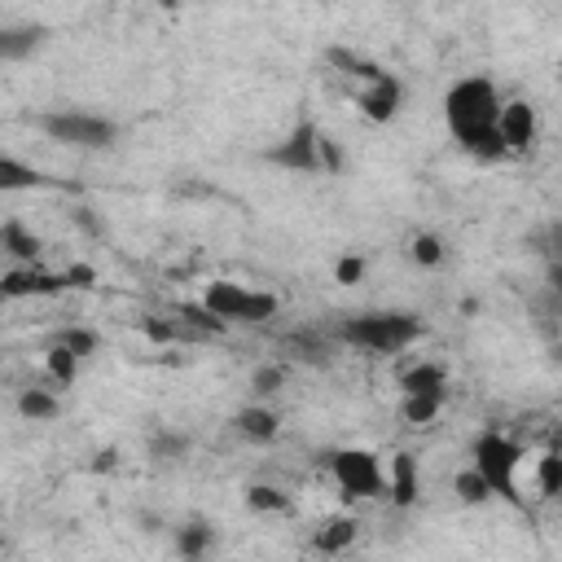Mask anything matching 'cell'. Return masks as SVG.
<instances>
[{
	"label": "cell",
	"mask_w": 562,
	"mask_h": 562,
	"mask_svg": "<svg viewBox=\"0 0 562 562\" xmlns=\"http://www.w3.org/2000/svg\"><path fill=\"white\" fill-rule=\"evenodd\" d=\"M501 136H505L509 154L531 149V145H536V136H540L536 105H531V101H505V110H501Z\"/></svg>",
	"instance_id": "30bf717a"
},
{
	"label": "cell",
	"mask_w": 562,
	"mask_h": 562,
	"mask_svg": "<svg viewBox=\"0 0 562 562\" xmlns=\"http://www.w3.org/2000/svg\"><path fill=\"white\" fill-rule=\"evenodd\" d=\"M35 127H40L48 140L70 145V149H110V145L119 140V123H114V119L92 114V110H75V105L35 114Z\"/></svg>",
	"instance_id": "5b68a950"
},
{
	"label": "cell",
	"mask_w": 562,
	"mask_h": 562,
	"mask_svg": "<svg viewBox=\"0 0 562 562\" xmlns=\"http://www.w3.org/2000/svg\"><path fill=\"white\" fill-rule=\"evenodd\" d=\"M44 373H48L57 386H70L75 373H79V356H75L70 347H61V342H48V351H44Z\"/></svg>",
	"instance_id": "ac0fdd59"
},
{
	"label": "cell",
	"mask_w": 562,
	"mask_h": 562,
	"mask_svg": "<svg viewBox=\"0 0 562 562\" xmlns=\"http://www.w3.org/2000/svg\"><path fill=\"white\" fill-rule=\"evenodd\" d=\"M40 184H48V180L31 162H22L13 154L0 158V193H22V189H40Z\"/></svg>",
	"instance_id": "5bb4252c"
},
{
	"label": "cell",
	"mask_w": 562,
	"mask_h": 562,
	"mask_svg": "<svg viewBox=\"0 0 562 562\" xmlns=\"http://www.w3.org/2000/svg\"><path fill=\"white\" fill-rule=\"evenodd\" d=\"M549 290L562 299V259H553V263H549Z\"/></svg>",
	"instance_id": "4dcf8cb0"
},
{
	"label": "cell",
	"mask_w": 562,
	"mask_h": 562,
	"mask_svg": "<svg viewBox=\"0 0 562 562\" xmlns=\"http://www.w3.org/2000/svg\"><path fill=\"white\" fill-rule=\"evenodd\" d=\"M422 334H426L422 316L395 312V307L391 312H356V316H342L338 329H334V338L342 347H356L364 356H400L413 342H422Z\"/></svg>",
	"instance_id": "7a4b0ae2"
},
{
	"label": "cell",
	"mask_w": 562,
	"mask_h": 562,
	"mask_svg": "<svg viewBox=\"0 0 562 562\" xmlns=\"http://www.w3.org/2000/svg\"><path fill=\"white\" fill-rule=\"evenodd\" d=\"M356 277H360V259H342V263H338V281H347V285H351Z\"/></svg>",
	"instance_id": "f1b7e54d"
},
{
	"label": "cell",
	"mask_w": 562,
	"mask_h": 562,
	"mask_svg": "<svg viewBox=\"0 0 562 562\" xmlns=\"http://www.w3.org/2000/svg\"><path fill=\"white\" fill-rule=\"evenodd\" d=\"M202 303L211 307V316L220 325H263L281 307V299L272 290H259V285H246V281H228V277L211 281L202 290Z\"/></svg>",
	"instance_id": "277c9868"
},
{
	"label": "cell",
	"mask_w": 562,
	"mask_h": 562,
	"mask_svg": "<svg viewBox=\"0 0 562 562\" xmlns=\"http://www.w3.org/2000/svg\"><path fill=\"white\" fill-rule=\"evenodd\" d=\"M400 386H404V395H443L448 373H443V364L422 360V364H413V369L400 373Z\"/></svg>",
	"instance_id": "7c38bea8"
},
{
	"label": "cell",
	"mask_w": 562,
	"mask_h": 562,
	"mask_svg": "<svg viewBox=\"0 0 562 562\" xmlns=\"http://www.w3.org/2000/svg\"><path fill=\"white\" fill-rule=\"evenodd\" d=\"M246 505L255 514H281V509H290V496L281 487H250L246 492Z\"/></svg>",
	"instance_id": "603a6c76"
},
{
	"label": "cell",
	"mask_w": 562,
	"mask_h": 562,
	"mask_svg": "<svg viewBox=\"0 0 562 562\" xmlns=\"http://www.w3.org/2000/svg\"><path fill=\"white\" fill-rule=\"evenodd\" d=\"M536 487H540V496H549V501L562 496V452H544V457L536 461Z\"/></svg>",
	"instance_id": "ffe728a7"
},
{
	"label": "cell",
	"mask_w": 562,
	"mask_h": 562,
	"mask_svg": "<svg viewBox=\"0 0 562 562\" xmlns=\"http://www.w3.org/2000/svg\"><path fill=\"white\" fill-rule=\"evenodd\" d=\"M0 246H4L9 263H40V237L22 220H4L0 224Z\"/></svg>",
	"instance_id": "8fae6325"
},
{
	"label": "cell",
	"mask_w": 562,
	"mask_h": 562,
	"mask_svg": "<svg viewBox=\"0 0 562 562\" xmlns=\"http://www.w3.org/2000/svg\"><path fill=\"white\" fill-rule=\"evenodd\" d=\"M501 110H505V97L487 75H465L443 92L448 136L479 162H501L509 154L501 136Z\"/></svg>",
	"instance_id": "6da1fadb"
},
{
	"label": "cell",
	"mask_w": 562,
	"mask_h": 562,
	"mask_svg": "<svg viewBox=\"0 0 562 562\" xmlns=\"http://www.w3.org/2000/svg\"><path fill=\"white\" fill-rule=\"evenodd\" d=\"M0 290L9 303H18V299H44V294L70 290V281L66 272H48L44 263H9L0 277Z\"/></svg>",
	"instance_id": "52a82bcc"
},
{
	"label": "cell",
	"mask_w": 562,
	"mask_h": 562,
	"mask_svg": "<svg viewBox=\"0 0 562 562\" xmlns=\"http://www.w3.org/2000/svg\"><path fill=\"white\" fill-rule=\"evenodd\" d=\"M351 540H356V518H347V514L325 518V522L316 527V536H312V544H316L321 553H338V549H347Z\"/></svg>",
	"instance_id": "9a60e30c"
},
{
	"label": "cell",
	"mask_w": 562,
	"mask_h": 562,
	"mask_svg": "<svg viewBox=\"0 0 562 562\" xmlns=\"http://www.w3.org/2000/svg\"><path fill=\"white\" fill-rule=\"evenodd\" d=\"M329 474H334V483H338V492L347 501H378V496L391 492L386 465L369 448H338V452H329Z\"/></svg>",
	"instance_id": "8992f818"
},
{
	"label": "cell",
	"mask_w": 562,
	"mask_h": 562,
	"mask_svg": "<svg viewBox=\"0 0 562 562\" xmlns=\"http://www.w3.org/2000/svg\"><path fill=\"white\" fill-rule=\"evenodd\" d=\"M233 426H237V435H246L250 443H268V439L277 435V413L263 408V404H246V408L233 417Z\"/></svg>",
	"instance_id": "4fadbf2b"
},
{
	"label": "cell",
	"mask_w": 562,
	"mask_h": 562,
	"mask_svg": "<svg viewBox=\"0 0 562 562\" xmlns=\"http://www.w3.org/2000/svg\"><path fill=\"white\" fill-rule=\"evenodd\" d=\"M321 149H325V136L316 132V123H299L268 158L290 171H321Z\"/></svg>",
	"instance_id": "9c48e42d"
},
{
	"label": "cell",
	"mask_w": 562,
	"mask_h": 562,
	"mask_svg": "<svg viewBox=\"0 0 562 562\" xmlns=\"http://www.w3.org/2000/svg\"><path fill=\"white\" fill-rule=\"evenodd\" d=\"M53 342H61V347H70L79 360H88L97 347H101V338H97V329H83V325H70V329H61Z\"/></svg>",
	"instance_id": "7402d4cb"
},
{
	"label": "cell",
	"mask_w": 562,
	"mask_h": 562,
	"mask_svg": "<svg viewBox=\"0 0 562 562\" xmlns=\"http://www.w3.org/2000/svg\"><path fill=\"white\" fill-rule=\"evenodd\" d=\"M386 479H391V492H386V496H391L395 505H408V501L417 496V479H413V457H408V452H400V457L386 465Z\"/></svg>",
	"instance_id": "e0dca14e"
},
{
	"label": "cell",
	"mask_w": 562,
	"mask_h": 562,
	"mask_svg": "<svg viewBox=\"0 0 562 562\" xmlns=\"http://www.w3.org/2000/svg\"><path fill=\"white\" fill-rule=\"evenodd\" d=\"M206 540H211V527H189V531L180 536V553H189V558H198V553L206 549Z\"/></svg>",
	"instance_id": "4316f807"
},
{
	"label": "cell",
	"mask_w": 562,
	"mask_h": 562,
	"mask_svg": "<svg viewBox=\"0 0 562 562\" xmlns=\"http://www.w3.org/2000/svg\"><path fill=\"white\" fill-rule=\"evenodd\" d=\"M457 496L465 501V505H479V501H492V487L483 483V474L470 465V470H461L457 474Z\"/></svg>",
	"instance_id": "cb8c5ba5"
},
{
	"label": "cell",
	"mask_w": 562,
	"mask_h": 562,
	"mask_svg": "<svg viewBox=\"0 0 562 562\" xmlns=\"http://www.w3.org/2000/svg\"><path fill=\"white\" fill-rule=\"evenodd\" d=\"M356 105H360L364 119H373V123H391V119L400 114V105H404V83H400L395 75H386V70H373L369 79H360V88H356Z\"/></svg>",
	"instance_id": "ba28073f"
},
{
	"label": "cell",
	"mask_w": 562,
	"mask_h": 562,
	"mask_svg": "<svg viewBox=\"0 0 562 562\" xmlns=\"http://www.w3.org/2000/svg\"><path fill=\"white\" fill-rule=\"evenodd\" d=\"M470 465L483 474V483L492 487V496L509 501V505H522V492H518V470H522V443L509 439L505 430H483L470 448Z\"/></svg>",
	"instance_id": "3957f363"
},
{
	"label": "cell",
	"mask_w": 562,
	"mask_h": 562,
	"mask_svg": "<svg viewBox=\"0 0 562 562\" xmlns=\"http://www.w3.org/2000/svg\"><path fill=\"white\" fill-rule=\"evenodd\" d=\"M184 448H189V443H184L180 435H162V439L154 443V452H158V457H167V461H171V457H180Z\"/></svg>",
	"instance_id": "83f0119b"
},
{
	"label": "cell",
	"mask_w": 562,
	"mask_h": 562,
	"mask_svg": "<svg viewBox=\"0 0 562 562\" xmlns=\"http://www.w3.org/2000/svg\"><path fill=\"white\" fill-rule=\"evenodd\" d=\"M18 413H22L26 422H48V417H57V395H53L48 386H26V391L18 395Z\"/></svg>",
	"instance_id": "d6986e66"
},
{
	"label": "cell",
	"mask_w": 562,
	"mask_h": 562,
	"mask_svg": "<svg viewBox=\"0 0 562 562\" xmlns=\"http://www.w3.org/2000/svg\"><path fill=\"white\" fill-rule=\"evenodd\" d=\"M439 408H443V395H404V422H413V426L435 422Z\"/></svg>",
	"instance_id": "44dd1931"
},
{
	"label": "cell",
	"mask_w": 562,
	"mask_h": 562,
	"mask_svg": "<svg viewBox=\"0 0 562 562\" xmlns=\"http://www.w3.org/2000/svg\"><path fill=\"white\" fill-rule=\"evenodd\" d=\"M285 347H299V351H294L299 360H329V342H325L321 334H290Z\"/></svg>",
	"instance_id": "d4e9b609"
},
{
	"label": "cell",
	"mask_w": 562,
	"mask_h": 562,
	"mask_svg": "<svg viewBox=\"0 0 562 562\" xmlns=\"http://www.w3.org/2000/svg\"><path fill=\"white\" fill-rule=\"evenodd\" d=\"M277 382H281V369H263V373L255 378V386H259V391H272Z\"/></svg>",
	"instance_id": "f546056e"
},
{
	"label": "cell",
	"mask_w": 562,
	"mask_h": 562,
	"mask_svg": "<svg viewBox=\"0 0 562 562\" xmlns=\"http://www.w3.org/2000/svg\"><path fill=\"white\" fill-rule=\"evenodd\" d=\"M408 255H413L417 263H426V268H430V263H439V259H443V246H439V237H435V233H417Z\"/></svg>",
	"instance_id": "484cf974"
},
{
	"label": "cell",
	"mask_w": 562,
	"mask_h": 562,
	"mask_svg": "<svg viewBox=\"0 0 562 562\" xmlns=\"http://www.w3.org/2000/svg\"><path fill=\"white\" fill-rule=\"evenodd\" d=\"M40 40H44V26H4V35H0V57H4V61H18V57L35 53Z\"/></svg>",
	"instance_id": "2e32d148"
}]
</instances>
